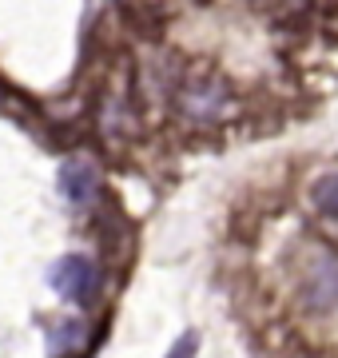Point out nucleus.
Instances as JSON below:
<instances>
[{"label": "nucleus", "instance_id": "nucleus-1", "mask_svg": "<svg viewBox=\"0 0 338 358\" xmlns=\"http://www.w3.org/2000/svg\"><path fill=\"white\" fill-rule=\"evenodd\" d=\"M96 282H100V275H96V267L84 255H64L52 267V287L56 294H64L68 303H88L96 294Z\"/></svg>", "mask_w": 338, "mask_h": 358}, {"label": "nucleus", "instance_id": "nucleus-2", "mask_svg": "<svg viewBox=\"0 0 338 358\" xmlns=\"http://www.w3.org/2000/svg\"><path fill=\"white\" fill-rule=\"evenodd\" d=\"M60 183H64V195L72 203H88L91 192H96V171H91L88 164L72 159V164H64V171H60Z\"/></svg>", "mask_w": 338, "mask_h": 358}, {"label": "nucleus", "instance_id": "nucleus-3", "mask_svg": "<svg viewBox=\"0 0 338 358\" xmlns=\"http://www.w3.org/2000/svg\"><path fill=\"white\" fill-rule=\"evenodd\" d=\"M223 103V84H207V88H191L183 96V108L187 115H211Z\"/></svg>", "mask_w": 338, "mask_h": 358}, {"label": "nucleus", "instance_id": "nucleus-4", "mask_svg": "<svg viewBox=\"0 0 338 358\" xmlns=\"http://www.w3.org/2000/svg\"><path fill=\"white\" fill-rule=\"evenodd\" d=\"M311 303H314V307H323V310L338 303V267H335V263H326V275H314Z\"/></svg>", "mask_w": 338, "mask_h": 358}, {"label": "nucleus", "instance_id": "nucleus-5", "mask_svg": "<svg viewBox=\"0 0 338 358\" xmlns=\"http://www.w3.org/2000/svg\"><path fill=\"white\" fill-rule=\"evenodd\" d=\"M76 346H84V322H64V327H56L52 331V350L56 355H64V350H76Z\"/></svg>", "mask_w": 338, "mask_h": 358}, {"label": "nucleus", "instance_id": "nucleus-6", "mask_svg": "<svg viewBox=\"0 0 338 358\" xmlns=\"http://www.w3.org/2000/svg\"><path fill=\"white\" fill-rule=\"evenodd\" d=\"M314 199H318V207H323L326 215H338V176H326L323 183H318Z\"/></svg>", "mask_w": 338, "mask_h": 358}, {"label": "nucleus", "instance_id": "nucleus-7", "mask_svg": "<svg viewBox=\"0 0 338 358\" xmlns=\"http://www.w3.org/2000/svg\"><path fill=\"white\" fill-rule=\"evenodd\" d=\"M191 355H196V338L187 334V338H183V343L175 346V350H171V358H191Z\"/></svg>", "mask_w": 338, "mask_h": 358}, {"label": "nucleus", "instance_id": "nucleus-8", "mask_svg": "<svg viewBox=\"0 0 338 358\" xmlns=\"http://www.w3.org/2000/svg\"><path fill=\"white\" fill-rule=\"evenodd\" d=\"M0 100H4V92H0Z\"/></svg>", "mask_w": 338, "mask_h": 358}]
</instances>
